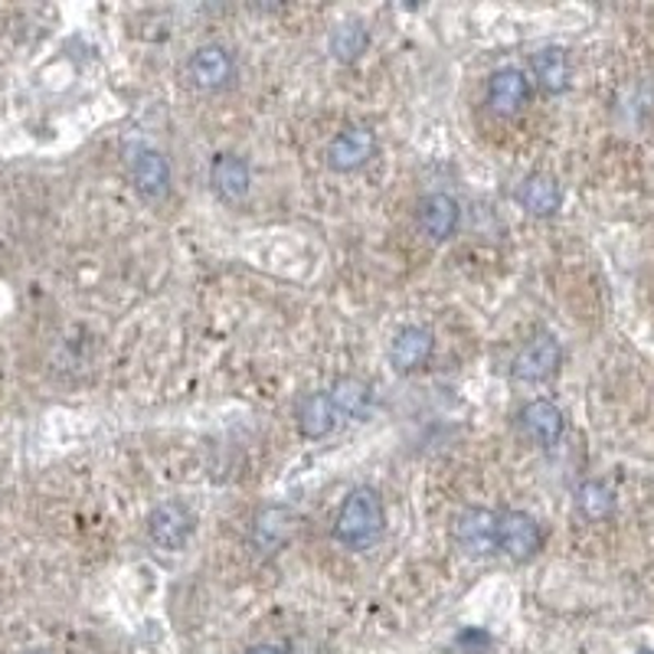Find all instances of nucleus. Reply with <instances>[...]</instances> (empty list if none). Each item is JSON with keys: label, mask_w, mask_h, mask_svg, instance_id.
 <instances>
[{"label": "nucleus", "mask_w": 654, "mask_h": 654, "mask_svg": "<svg viewBox=\"0 0 654 654\" xmlns=\"http://www.w3.org/2000/svg\"><path fill=\"white\" fill-rule=\"evenodd\" d=\"M386 527V507H383V497L360 484L354 487L341 507H338V517H334V540H341L344 546H354V550H363L370 543H376V536L383 534Z\"/></svg>", "instance_id": "obj_1"}, {"label": "nucleus", "mask_w": 654, "mask_h": 654, "mask_svg": "<svg viewBox=\"0 0 654 654\" xmlns=\"http://www.w3.org/2000/svg\"><path fill=\"white\" fill-rule=\"evenodd\" d=\"M237 76V57L223 43H203L187 60V79L200 92H220Z\"/></svg>", "instance_id": "obj_2"}, {"label": "nucleus", "mask_w": 654, "mask_h": 654, "mask_svg": "<svg viewBox=\"0 0 654 654\" xmlns=\"http://www.w3.org/2000/svg\"><path fill=\"white\" fill-rule=\"evenodd\" d=\"M543 546V531L527 511H501L497 514V553L514 563L534 560Z\"/></svg>", "instance_id": "obj_3"}, {"label": "nucleus", "mask_w": 654, "mask_h": 654, "mask_svg": "<svg viewBox=\"0 0 654 654\" xmlns=\"http://www.w3.org/2000/svg\"><path fill=\"white\" fill-rule=\"evenodd\" d=\"M452 540L472 560L494 556L497 553V514L494 511H484V507L462 511L455 517V524H452Z\"/></svg>", "instance_id": "obj_4"}, {"label": "nucleus", "mask_w": 654, "mask_h": 654, "mask_svg": "<svg viewBox=\"0 0 654 654\" xmlns=\"http://www.w3.org/2000/svg\"><path fill=\"white\" fill-rule=\"evenodd\" d=\"M193 514H190V507L187 504H180V501H164V504H158L151 514H148V540L158 546V550H164V553H178L183 550L187 543H190V536H193Z\"/></svg>", "instance_id": "obj_5"}, {"label": "nucleus", "mask_w": 654, "mask_h": 654, "mask_svg": "<svg viewBox=\"0 0 654 654\" xmlns=\"http://www.w3.org/2000/svg\"><path fill=\"white\" fill-rule=\"evenodd\" d=\"M376 154V134L366 124L341 128L328 144V168L334 174H354Z\"/></svg>", "instance_id": "obj_6"}, {"label": "nucleus", "mask_w": 654, "mask_h": 654, "mask_svg": "<svg viewBox=\"0 0 654 654\" xmlns=\"http://www.w3.org/2000/svg\"><path fill=\"white\" fill-rule=\"evenodd\" d=\"M560 363H563V348H560V341L553 338V334H536L531 338L514 360H511V373H514V380H521V383H543V380H550L556 370H560Z\"/></svg>", "instance_id": "obj_7"}, {"label": "nucleus", "mask_w": 654, "mask_h": 654, "mask_svg": "<svg viewBox=\"0 0 654 654\" xmlns=\"http://www.w3.org/2000/svg\"><path fill=\"white\" fill-rule=\"evenodd\" d=\"M531 102V79L524 69L501 66L487 79V109L501 119H514Z\"/></svg>", "instance_id": "obj_8"}, {"label": "nucleus", "mask_w": 654, "mask_h": 654, "mask_svg": "<svg viewBox=\"0 0 654 654\" xmlns=\"http://www.w3.org/2000/svg\"><path fill=\"white\" fill-rule=\"evenodd\" d=\"M459 220H462V207H459V200L452 193L435 190V193H425L419 200V233L429 239V242H445V239L455 237Z\"/></svg>", "instance_id": "obj_9"}, {"label": "nucleus", "mask_w": 654, "mask_h": 654, "mask_svg": "<svg viewBox=\"0 0 654 654\" xmlns=\"http://www.w3.org/2000/svg\"><path fill=\"white\" fill-rule=\"evenodd\" d=\"M128 174L144 200H161L171 190V164L158 148H134L128 158Z\"/></svg>", "instance_id": "obj_10"}, {"label": "nucleus", "mask_w": 654, "mask_h": 654, "mask_svg": "<svg viewBox=\"0 0 654 654\" xmlns=\"http://www.w3.org/2000/svg\"><path fill=\"white\" fill-rule=\"evenodd\" d=\"M298 527V517L292 507H285V504H265L259 514H255V521H252V546L259 550V553H279L292 534H295Z\"/></svg>", "instance_id": "obj_11"}, {"label": "nucleus", "mask_w": 654, "mask_h": 654, "mask_svg": "<svg viewBox=\"0 0 654 654\" xmlns=\"http://www.w3.org/2000/svg\"><path fill=\"white\" fill-rule=\"evenodd\" d=\"M432 354H435V338H432L429 328H419V324L400 328V331L393 334V341H390V351H386L390 366H393L396 373L422 370V366L432 360Z\"/></svg>", "instance_id": "obj_12"}, {"label": "nucleus", "mask_w": 654, "mask_h": 654, "mask_svg": "<svg viewBox=\"0 0 654 654\" xmlns=\"http://www.w3.org/2000/svg\"><path fill=\"white\" fill-rule=\"evenodd\" d=\"M517 422H521V432L536 442V445H543V449H553L560 439H563V432H566V416H563V410L556 406V403H550V400H531L521 413H517Z\"/></svg>", "instance_id": "obj_13"}, {"label": "nucleus", "mask_w": 654, "mask_h": 654, "mask_svg": "<svg viewBox=\"0 0 654 654\" xmlns=\"http://www.w3.org/2000/svg\"><path fill=\"white\" fill-rule=\"evenodd\" d=\"M210 187L223 203H242L252 190V171L239 154H217L210 164Z\"/></svg>", "instance_id": "obj_14"}, {"label": "nucleus", "mask_w": 654, "mask_h": 654, "mask_svg": "<svg viewBox=\"0 0 654 654\" xmlns=\"http://www.w3.org/2000/svg\"><path fill=\"white\" fill-rule=\"evenodd\" d=\"M298 432L304 435V439H311V442H321V439H328L334 429H338V410H334V403H331V396H328V390H318V393H308V396H301L298 400Z\"/></svg>", "instance_id": "obj_15"}, {"label": "nucleus", "mask_w": 654, "mask_h": 654, "mask_svg": "<svg viewBox=\"0 0 654 654\" xmlns=\"http://www.w3.org/2000/svg\"><path fill=\"white\" fill-rule=\"evenodd\" d=\"M517 203L531 217H553L563 207V190H560L556 180L546 178V174H531L517 187Z\"/></svg>", "instance_id": "obj_16"}, {"label": "nucleus", "mask_w": 654, "mask_h": 654, "mask_svg": "<svg viewBox=\"0 0 654 654\" xmlns=\"http://www.w3.org/2000/svg\"><path fill=\"white\" fill-rule=\"evenodd\" d=\"M570 76H573V66H570V53L563 47H543L540 53H534V79L543 92H550V95L566 92Z\"/></svg>", "instance_id": "obj_17"}, {"label": "nucleus", "mask_w": 654, "mask_h": 654, "mask_svg": "<svg viewBox=\"0 0 654 654\" xmlns=\"http://www.w3.org/2000/svg\"><path fill=\"white\" fill-rule=\"evenodd\" d=\"M328 396H331V403H334V410H338L341 419H363L370 413V400H373L370 383H363L358 376L334 380V386L328 390Z\"/></svg>", "instance_id": "obj_18"}, {"label": "nucleus", "mask_w": 654, "mask_h": 654, "mask_svg": "<svg viewBox=\"0 0 654 654\" xmlns=\"http://www.w3.org/2000/svg\"><path fill=\"white\" fill-rule=\"evenodd\" d=\"M328 47H331V57L338 62H358L370 47V30L360 20H341L331 30Z\"/></svg>", "instance_id": "obj_19"}, {"label": "nucleus", "mask_w": 654, "mask_h": 654, "mask_svg": "<svg viewBox=\"0 0 654 654\" xmlns=\"http://www.w3.org/2000/svg\"><path fill=\"white\" fill-rule=\"evenodd\" d=\"M576 511L586 521H605V517H612V511H615L612 487L602 484V481H583L580 491H576Z\"/></svg>", "instance_id": "obj_20"}, {"label": "nucleus", "mask_w": 654, "mask_h": 654, "mask_svg": "<svg viewBox=\"0 0 654 654\" xmlns=\"http://www.w3.org/2000/svg\"><path fill=\"white\" fill-rule=\"evenodd\" d=\"M245 654H289V652H285V645H272V642H262V645L249 648Z\"/></svg>", "instance_id": "obj_21"}, {"label": "nucleus", "mask_w": 654, "mask_h": 654, "mask_svg": "<svg viewBox=\"0 0 654 654\" xmlns=\"http://www.w3.org/2000/svg\"><path fill=\"white\" fill-rule=\"evenodd\" d=\"M638 654H654V652H638Z\"/></svg>", "instance_id": "obj_22"}]
</instances>
